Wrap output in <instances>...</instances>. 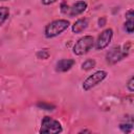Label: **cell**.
Returning a JSON list of instances; mask_svg holds the SVG:
<instances>
[{
    "label": "cell",
    "instance_id": "obj_1",
    "mask_svg": "<svg viewBox=\"0 0 134 134\" xmlns=\"http://www.w3.org/2000/svg\"><path fill=\"white\" fill-rule=\"evenodd\" d=\"M132 47V43L131 42H127L122 45H116L113 46L110 50L107 51L106 53V62L109 65H114L118 62H120L121 60H124L126 57H128L130 50Z\"/></svg>",
    "mask_w": 134,
    "mask_h": 134
},
{
    "label": "cell",
    "instance_id": "obj_2",
    "mask_svg": "<svg viewBox=\"0 0 134 134\" xmlns=\"http://www.w3.org/2000/svg\"><path fill=\"white\" fill-rule=\"evenodd\" d=\"M70 26V22L67 19H57L49 22L44 27V36L47 39L55 38L62 35Z\"/></svg>",
    "mask_w": 134,
    "mask_h": 134
},
{
    "label": "cell",
    "instance_id": "obj_3",
    "mask_svg": "<svg viewBox=\"0 0 134 134\" xmlns=\"http://www.w3.org/2000/svg\"><path fill=\"white\" fill-rule=\"evenodd\" d=\"M94 47V38L90 35L81 37L73 45L72 52L75 55H84Z\"/></svg>",
    "mask_w": 134,
    "mask_h": 134
},
{
    "label": "cell",
    "instance_id": "obj_4",
    "mask_svg": "<svg viewBox=\"0 0 134 134\" xmlns=\"http://www.w3.org/2000/svg\"><path fill=\"white\" fill-rule=\"evenodd\" d=\"M39 132L42 134H59L63 132V127L59 120L46 115L41 120Z\"/></svg>",
    "mask_w": 134,
    "mask_h": 134
},
{
    "label": "cell",
    "instance_id": "obj_5",
    "mask_svg": "<svg viewBox=\"0 0 134 134\" xmlns=\"http://www.w3.org/2000/svg\"><path fill=\"white\" fill-rule=\"evenodd\" d=\"M108 75V72L106 70H97L95 72H93L92 74L88 75L82 84V88L84 91H90L91 89H93L94 87H96L97 85H99Z\"/></svg>",
    "mask_w": 134,
    "mask_h": 134
},
{
    "label": "cell",
    "instance_id": "obj_6",
    "mask_svg": "<svg viewBox=\"0 0 134 134\" xmlns=\"http://www.w3.org/2000/svg\"><path fill=\"white\" fill-rule=\"evenodd\" d=\"M113 39V29L112 28H105L100 31V34L97 36L96 41H94V46L96 50H103L109 46Z\"/></svg>",
    "mask_w": 134,
    "mask_h": 134
},
{
    "label": "cell",
    "instance_id": "obj_7",
    "mask_svg": "<svg viewBox=\"0 0 134 134\" xmlns=\"http://www.w3.org/2000/svg\"><path fill=\"white\" fill-rule=\"evenodd\" d=\"M88 7V4L86 1L84 0H79L76 2H74L72 5L69 6V9H68V13L67 15L70 17V18H74V17H77L80 15H82Z\"/></svg>",
    "mask_w": 134,
    "mask_h": 134
},
{
    "label": "cell",
    "instance_id": "obj_8",
    "mask_svg": "<svg viewBox=\"0 0 134 134\" xmlns=\"http://www.w3.org/2000/svg\"><path fill=\"white\" fill-rule=\"evenodd\" d=\"M74 64L75 61L73 59H62L55 63L54 69L57 72H67L74 66Z\"/></svg>",
    "mask_w": 134,
    "mask_h": 134
},
{
    "label": "cell",
    "instance_id": "obj_9",
    "mask_svg": "<svg viewBox=\"0 0 134 134\" xmlns=\"http://www.w3.org/2000/svg\"><path fill=\"white\" fill-rule=\"evenodd\" d=\"M89 25V20L87 18H80L71 25V31L73 34H81L87 29Z\"/></svg>",
    "mask_w": 134,
    "mask_h": 134
},
{
    "label": "cell",
    "instance_id": "obj_10",
    "mask_svg": "<svg viewBox=\"0 0 134 134\" xmlns=\"http://www.w3.org/2000/svg\"><path fill=\"white\" fill-rule=\"evenodd\" d=\"M9 15H10L9 7H7V6H0V27L6 22V20L9 17Z\"/></svg>",
    "mask_w": 134,
    "mask_h": 134
},
{
    "label": "cell",
    "instance_id": "obj_11",
    "mask_svg": "<svg viewBox=\"0 0 134 134\" xmlns=\"http://www.w3.org/2000/svg\"><path fill=\"white\" fill-rule=\"evenodd\" d=\"M95 66H96V62L94 59H87L82 63L81 68L84 71H89V70H92Z\"/></svg>",
    "mask_w": 134,
    "mask_h": 134
},
{
    "label": "cell",
    "instance_id": "obj_12",
    "mask_svg": "<svg viewBox=\"0 0 134 134\" xmlns=\"http://www.w3.org/2000/svg\"><path fill=\"white\" fill-rule=\"evenodd\" d=\"M50 55V52L48 51L47 48H43V49H40L37 51L36 53V57L39 59V60H47Z\"/></svg>",
    "mask_w": 134,
    "mask_h": 134
},
{
    "label": "cell",
    "instance_id": "obj_13",
    "mask_svg": "<svg viewBox=\"0 0 134 134\" xmlns=\"http://www.w3.org/2000/svg\"><path fill=\"white\" fill-rule=\"evenodd\" d=\"M119 130L124 133H130L133 130V122H121L119 124Z\"/></svg>",
    "mask_w": 134,
    "mask_h": 134
},
{
    "label": "cell",
    "instance_id": "obj_14",
    "mask_svg": "<svg viewBox=\"0 0 134 134\" xmlns=\"http://www.w3.org/2000/svg\"><path fill=\"white\" fill-rule=\"evenodd\" d=\"M125 26V30L128 32V34H133V30H134V21H133V19H128V20H126V22H125V24H124Z\"/></svg>",
    "mask_w": 134,
    "mask_h": 134
},
{
    "label": "cell",
    "instance_id": "obj_15",
    "mask_svg": "<svg viewBox=\"0 0 134 134\" xmlns=\"http://www.w3.org/2000/svg\"><path fill=\"white\" fill-rule=\"evenodd\" d=\"M37 106L40 108V109H43V110H47V111H50V110H53L55 107L53 105H50V104H47V103H38Z\"/></svg>",
    "mask_w": 134,
    "mask_h": 134
},
{
    "label": "cell",
    "instance_id": "obj_16",
    "mask_svg": "<svg viewBox=\"0 0 134 134\" xmlns=\"http://www.w3.org/2000/svg\"><path fill=\"white\" fill-rule=\"evenodd\" d=\"M134 79H133V76H131L130 79H129V81H128V83H127V85H126V87H127V89L129 90V92H133L134 91Z\"/></svg>",
    "mask_w": 134,
    "mask_h": 134
},
{
    "label": "cell",
    "instance_id": "obj_17",
    "mask_svg": "<svg viewBox=\"0 0 134 134\" xmlns=\"http://www.w3.org/2000/svg\"><path fill=\"white\" fill-rule=\"evenodd\" d=\"M68 9H69V5H68L66 2H63V3L61 4V13L64 14V15H67Z\"/></svg>",
    "mask_w": 134,
    "mask_h": 134
},
{
    "label": "cell",
    "instance_id": "obj_18",
    "mask_svg": "<svg viewBox=\"0 0 134 134\" xmlns=\"http://www.w3.org/2000/svg\"><path fill=\"white\" fill-rule=\"evenodd\" d=\"M125 17H126V20H128V19H133V17H134V12H133V9L131 8V9L127 10L126 14H125Z\"/></svg>",
    "mask_w": 134,
    "mask_h": 134
},
{
    "label": "cell",
    "instance_id": "obj_19",
    "mask_svg": "<svg viewBox=\"0 0 134 134\" xmlns=\"http://www.w3.org/2000/svg\"><path fill=\"white\" fill-rule=\"evenodd\" d=\"M106 22H107V19L105 17H102L98 19V26L99 27H104L106 25Z\"/></svg>",
    "mask_w": 134,
    "mask_h": 134
},
{
    "label": "cell",
    "instance_id": "obj_20",
    "mask_svg": "<svg viewBox=\"0 0 134 134\" xmlns=\"http://www.w3.org/2000/svg\"><path fill=\"white\" fill-rule=\"evenodd\" d=\"M57 1H59V0H41L43 5H51V4L55 3Z\"/></svg>",
    "mask_w": 134,
    "mask_h": 134
},
{
    "label": "cell",
    "instance_id": "obj_21",
    "mask_svg": "<svg viewBox=\"0 0 134 134\" xmlns=\"http://www.w3.org/2000/svg\"><path fill=\"white\" fill-rule=\"evenodd\" d=\"M79 133H90V130H81Z\"/></svg>",
    "mask_w": 134,
    "mask_h": 134
},
{
    "label": "cell",
    "instance_id": "obj_22",
    "mask_svg": "<svg viewBox=\"0 0 134 134\" xmlns=\"http://www.w3.org/2000/svg\"><path fill=\"white\" fill-rule=\"evenodd\" d=\"M0 1H8V0H0Z\"/></svg>",
    "mask_w": 134,
    "mask_h": 134
}]
</instances>
